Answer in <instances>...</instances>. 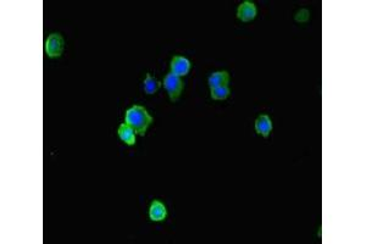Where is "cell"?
Masks as SVG:
<instances>
[{
  "mask_svg": "<svg viewBox=\"0 0 366 244\" xmlns=\"http://www.w3.org/2000/svg\"><path fill=\"white\" fill-rule=\"evenodd\" d=\"M256 133L263 137H269L272 131V121L267 115H260L255 121Z\"/></svg>",
  "mask_w": 366,
  "mask_h": 244,
  "instance_id": "cell-7",
  "label": "cell"
},
{
  "mask_svg": "<svg viewBox=\"0 0 366 244\" xmlns=\"http://www.w3.org/2000/svg\"><path fill=\"white\" fill-rule=\"evenodd\" d=\"M119 137L125 144L127 145H134L136 144V131L127 125V123H122L119 127Z\"/></svg>",
  "mask_w": 366,
  "mask_h": 244,
  "instance_id": "cell-8",
  "label": "cell"
},
{
  "mask_svg": "<svg viewBox=\"0 0 366 244\" xmlns=\"http://www.w3.org/2000/svg\"><path fill=\"white\" fill-rule=\"evenodd\" d=\"M125 121L136 131V133L144 136L149 126L154 122V119L149 115L144 106L134 105L126 111Z\"/></svg>",
  "mask_w": 366,
  "mask_h": 244,
  "instance_id": "cell-1",
  "label": "cell"
},
{
  "mask_svg": "<svg viewBox=\"0 0 366 244\" xmlns=\"http://www.w3.org/2000/svg\"><path fill=\"white\" fill-rule=\"evenodd\" d=\"M164 87L167 92L168 95H170L171 102H177L181 97L183 88H185V83H183L182 78L179 76L172 74L170 72L164 80Z\"/></svg>",
  "mask_w": 366,
  "mask_h": 244,
  "instance_id": "cell-2",
  "label": "cell"
},
{
  "mask_svg": "<svg viewBox=\"0 0 366 244\" xmlns=\"http://www.w3.org/2000/svg\"><path fill=\"white\" fill-rule=\"evenodd\" d=\"M161 82L154 78L150 74H146V77L144 80V91L146 94H155L159 91Z\"/></svg>",
  "mask_w": 366,
  "mask_h": 244,
  "instance_id": "cell-10",
  "label": "cell"
},
{
  "mask_svg": "<svg viewBox=\"0 0 366 244\" xmlns=\"http://www.w3.org/2000/svg\"><path fill=\"white\" fill-rule=\"evenodd\" d=\"M230 94V88L229 86H222V87H216V88L210 89V95L211 99L214 100H224L229 97Z\"/></svg>",
  "mask_w": 366,
  "mask_h": 244,
  "instance_id": "cell-11",
  "label": "cell"
},
{
  "mask_svg": "<svg viewBox=\"0 0 366 244\" xmlns=\"http://www.w3.org/2000/svg\"><path fill=\"white\" fill-rule=\"evenodd\" d=\"M256 16V7L253 2L246 0L242 3L237 9V18L242 22H249L254 20Z\"/></svg>",
  "mask_w": 366,
  "mask_h": 244,
  "instance_id": "cell-4",
  "label": "cell"
},
{
  "mask_svg": "<svg viewBox=\"0 0 366 244\" xmlns=\"http://www.w3.org/2000/svg\"><path fill=\"white\" fill-rule=\"evenodd\" d=\"M65 41L60 33H52L48 36L46 43H44V50L49 58H59L64 52Z\"/></svg>",
  "mask_w": 366,
  "mask_h": 244,
  "instance_id": "cell-3",
  "label": "cell"
},
{
  "mask_svg": "<svg viewBox=\"0 0 366 244\" xmlns=\"http://www.w3.org/2000/svg\"><path fill=\"white\" fill-rule=\"evenodd\" d=\"M191 70V63L187 58L185 57H174L171 60V72L174 75L186 76Z\"/></svg>",
  "mask_w": 366,
  "mask_h": 244,
  "instance_id": "cell-5",
  "label": "cell"
},
{
  "mask_svg": "<svg viewBox=\"0 0 366 244\" xmlns=\"http://www.w3.org/2000/svg\"><path fill=\"white\" fill-rule=\"evenodd\" d=\"M149 217L154 222H160V221H164L167 217V210L161 201L154 200L151 203L150 209H149Z\"/></svg>",
  "mask_w": 366,
  "mask_h": 244,
  "instance_id": "cell-6",
  "label": "cell"
},
{
  "mask_svg": "<svg viewBox=\"0 0 366 244\" xmlns=\"http://www.w3.org/2000/svg\"><path fill=\"white\" fill-rule=\"evenodd\" d=\"M230 81V75L227 71H216L213 72L209 76V80H208V83H209L210 89L216 88V87H222L229 85Z\"/></svg>",
  "mask_w": 366,
  "mask_h": 244,
  "instance_id": "cell-9",
  "label": "cell"
}]
</instances>
